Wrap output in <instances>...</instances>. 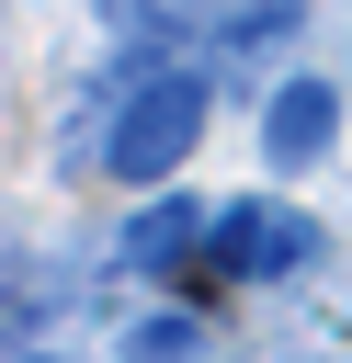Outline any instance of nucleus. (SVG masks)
<instances>
[{"label":"nucleus","mask_w":352,"mask_h":363,"mask_svg":"<svg viewBox=\"0 0 352 363\" xmlns=\"http://www.w3.org/2000/svg\"><path fill=\"white\" fill-rule=\"evenodd\" d=\"M307 147H329V91H284L273 113V159H307Z\"/></svg>","instance_id":"1"}]
</instances>
